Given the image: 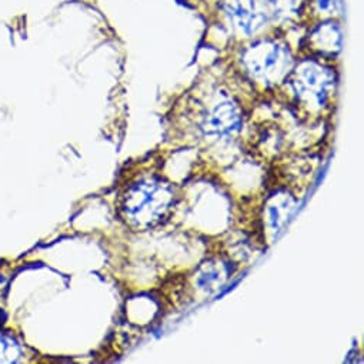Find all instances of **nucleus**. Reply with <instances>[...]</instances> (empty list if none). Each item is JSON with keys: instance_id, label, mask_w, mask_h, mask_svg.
I'll use <instances>...</instances> for the list:
<instances>
[{"instance_id": "obj_1", "label": "nucleus", "mask_w": 364, "mask_h": 364, "mask_svg": "<svg viewBox=\"0 0 364 364\" xmlns=\"http://www.w3.org/2000/svg\"><path fill=\"white\" fill-rule=\"evenodd\" d=\"M171 205L173 192L167 185L143 180L124 193L120 209L130 225L146 229L160 223Z\"/></svg>"}, {"instance_id": "obj_2", "label": "nucleus", "mask_w": 364, "mask_h": 364, "mask_svg": "<svg viewBox=\"0 0 364 364\" xmlns=\"http://www.w3.org/2000/svg\"><path fill=\"white\" fill-rule=\"evenodd\" d=\"M247 70L264 82H276L289 66L287 50L272 41H263L249 48L243 56Z\"/></svg>"}, {"instance_id": "obj_3", "label": "nucleus", "mask_w": 364, "mask_h": 364, "mask_svg": "<svg viewBox=\"0 0 364 364\" xmlns=\"http://www.w3.org/2000/svg\"><path fill=\"white\" fill-rule=\"evenodd\" d=\"M293 86L300 99L323 106L333 86L331 73L317 63H304L294 72Z\"/></svg>"}, {"instance_id": "obj_4", "label": "nucleus", "mask_w": 364, "mask_h": 364, "mask_svg": "<svg viewBox=\"0 0 364 364\" xmlns=\"http://www.w3.org/2000/svg\"><path fill=\"white\" fill-rule=\"evenodd\" d=\"M228 14L233 23L247 35L262 29L269 18L259 0H230Z\"/></svg>"}, {"instance_id": "obj_5", "label": "nucleus", "mask_w": 364, "mask_h": 364, "mask_svg": "<svg viewBox=\"0 0 364 364\" xmlns=\"http://www.w3.org/2000/svg\"><path fill=\"white\" fill-rule=\"evenodd\" d=\"M206 129L215 134H229L236 132L242 126V114L236 105L232 102H223L218 105L210 113Z\"/></svg>"}, {"instance_id": "obj_6", "label": "nucleus", "mask_w": 364, "mask_h": 364, "mask_svg": "<svg viewBox=\"0 0 364 364\" xmlns=\"http://www.w3.org/2000/svg\"><path fill=\"white\" fill-rule=\"evenodd\" d=\"M341 42L340 29L334 23H326L318 26L311 35V43L314 49L323 53H331L338 50Z\"/></svg>"}, {"instance_id": "obj_7", "label": "nucleus", "mask_w": 364, "mask_h": 364, "mask_svg": "<svg viewBox=\"0 0 364 364\" xmlns=\"http://www.w3.org/2000/svg\"><path fill=\"white\" fill-rule=\"evenodd\" d=\"M22 351L19 344L9 336L0 334V364L19 363Z\"/></svg>"}, {"instance_id": "obj_8", "label": "nucleus", "mask_w": 364, "mask_h": 364, "mask_svg": "<svg viewBox=\"0 0 364 364\" xmlns=\"http://www.w3.org/2000/svg\"><path fill=\"white\" fill-rule=\"evenodd\" d=\"M314 5L320 14H334L338 6V0H314Z\"/></svg>"}]
</instances>
